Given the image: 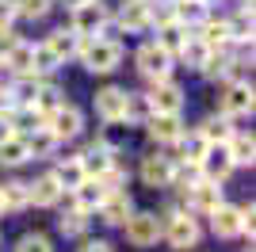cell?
<instances>
[{"label":"cell","mask_w":256,"mask_h":252,"mask_svg":"<svg viewBox=\"0 0 256 252\" xmlns=\"http://www.w3.org/2000/svg\"><path fill=\"white\" fill-rule=\"evenodd\" d=\"M226 149H230V160L234 164H252V134H234L230 142H226Z\"/></svg>","instance_id":"31"},{"label":"cell","mask_w":256,"mask_h":252,"mask_svg":"<svg viewBox=\"0 0 256 252\" xmlns=\"http://www.w3.org/2000/svg\"><path fill=\"white\" fill-rule=\"evenodd\" d=\"M76 58L84 62L88 73H115L118 62H122V46L115 38H80Z\"/></svg>","instance_id":"1"},{"label":"cell","mask_w":256,"mask_h":252,"mask_svg":"<svg viewBox=\"0 0 256 252\" xmlns=\"http://www.w3.org/2000/svg\"><path fill=\"white\" fill-rule=\"evenodd\" d=\"M172 16H176V23H192V27H199V23L206 20V4L203 0H172Z\"/></svg>","instance_id":"24"},{"label":"cell","mask_w":256,"mask_h":252,"mask_svg":"<svg viewBox=\"0 0 256 252\" xmlns=\"http://www.w3.org/2000/svg\"><path fill=\"white\" fill-rule=\"evenodd\" d=\"M203 4H210V0H203Z\"/></svg>","instance_id":"42"},{"label":"cell","mask_w":256,"mask_h":252,"mask_svg":"<svg viewBox=\"0 0 256 252\" xmlns=\"http://www.w3.org/2000/svg\"><path fill=\"white\" fill-rule=\"evenodd\" d=\"M107 199V191H104V184H100V180H80V184H76L73 188V206L76 210H84V214H92V210H100V202Z\"/></svg>","instance_id":"14"},{"label":"cell","mask_w":256,"mask_h":252,"mask_svg":"<svg viewBox=\"0 0 256 252\" xmlns=\"http://www.w3.org/2000/svg\"><path fill=\"white\" fill-rule=\"evenodd\" d=\"M199 168H203V180H214V184H222L230 172H234V160H230V149L226 146H206L203 160H199Z\"/></svg>","instance_id":"11"},{"label":"cell","mask_w":256,"mask_h":252,"mask_svg":"<svg viewBox=\"0 0 256 252\" xmlns=\"http://www.w3.org/2000/svg\"><path fill=\"white\" fill-rule=\"evenodd\" d=\"M23 160H31L23 134H8L4 142H0V168H20Z\"/></svg>","instance_id":"23"},{"label":"cell","mask_w":256,"mask_h":252,"mask_svg":"<svg viewBox=\"0 0 256 252\" xmlns=\"http://www.w3.org/2000/svg\"><path fill=\"white\" fill-rule=\"evenodd\" d=\"M111 164H115V149H107L104 142H96L88 153H80V168H84V176H92V180L104 176Z\"/></svg>","instance_id":"18"},{"label":"cell","mask_w":256,"mask_h":252,"mask_svg":"<svg viewBox=\"0 0 256 252\" xmlns=\"http://www.w3.org/2000/svg\"><path fill=\"white\" fill-rule=\"evenodd\" d=\"M16 252H54V248H50V241H46L42 233H27V237L16 244Z\"/></svg>","instance_id":"37"},{"label":"cell","mask_w":256,"mask_h":252,"mask_svg":"<svg viewBox=\"0 0 256 252\" xmlns=\"http://www.w3.org/2000/svg\"><path fill=\"white\" fill-rule=\"evenodd\" d=\"M180 146H184V157L188 160H203V153H206V142L199 130L195 134H180Z\"/></svg>","instance_id":"35"},{"label":"cell","mask_w":256,"mask_h":252,"mask_svg":"<svg viewBox=\"0 0 256 252\" xmlns=\"http://www.w3.org/2000/svg\"><path fill=\"white\" fill-rule=\"evenodd\" d=\"M4 69H12L16 76H34V46L31 42H16L8 54H4Z\"/></svg>","instance_id":"16"},{"label":"cell","mask_w":256,"mask_h":252,"mask_svg":"<svg viewBox=\"0 0 256 252\" xmlns=\"http://www.w3.org/2000/svg\"><path fill=\"white\" fill-rule=\"evenodd\" d=\"M126 100L130 92H122V88H104V92H96V115L104 122H122L126 118Z\"/></svg>","instance_id":"9"},{"label":"cell","mask_w":256,"mask_h":252,"mask_svg":"<svg viewBox=\"0 0 256 252\" xmlns=\"http://www.w3.org/2000/svg\"><path fill=\"white\" fill-rule=\"evenodd\" d=\"M203 180V168L199 160H184V164H172V184H184V188H192Z\"/></svg>","instance_id":"33"},{"label":"cell","mask_w":256,"mask_h":252,"mask_svg":"<svg viewBox=\"0 0 256 252\" xmlns=\"http://www.w3.org/2000/svg\"><path fill=\"white\" fill-rule=\"evenodd\" d=\"M160 237H164L172 248H195V244H199V222H195L192 214H172V218L164 222Z\"/></svg>","instance_id":"4"},{"label":"cell","mask_w":256,"mask_h":252,"mask_svg":"<svg viewBox=\"0 0 256 252\" xmlns=\"http://www.w3.org/2000/svg\"><path fill=\"white\" fill-rule=\"evenodd\" d=\"M142 184L146 188H168L172 184V160L168 157H142Z\"/></svg>","instance_id":"12"},{"label":"cell","mask_w":256,"mask_h":252,"mask_svg":"<svg viewBox=\"0 0 256 252\" xmlns=\"http://www.w3.org/2000/svg\"><path fill=\"white\" fill-rule=\"evenodd\" d=\"M104 23H107V8L100 4V0H88V4H76L73 8L69 31L80 34V38H96V34L104 31Z\"/></svg>","instance_id":"3"},{"label":"cell","mask_w":256,"mask_h":252,"mask_svg":"<svg viewBox=\"0 0 256 252\" xmlns=\"http://www.w3.org/2000/svg\"><path fill=\"white\" fill-rule=\"evenodd\" d=\"M188 38H192V34H188V27H184V23H176V20L157 27V46L168 54V58H180V50L188 46Z\"/></svg>","instance_id":"15"},{"label":"cell","mask_w":256,"mask_h":252,"mask_svg":"<svg viewBox=\"0 0 256 252\" xmlns=\"http://www.w3.org/2000/svg\"><path fill=\"white\" fill-rule=\"evenodd\" d=\"M0 210H4V206H0Z\"/></svg>","instance_id":"43"},{"label":"cell","mask_w":256,"mask_h":252,"mask_svg":"<svg viewBox=\"0 0 256 252\" xmlns=\"http://www.w3.org/2000/svg\"><path fill=\"white\" fill-rule=\"evenodd\" d=\"M80 252H115V248H111L107 241H88V244H84Z\"/></svg>","instance_id":"39"},{"label":"cell","mask_w":256,"mask_h":252,"mask_svg":"<svg viewBox=\"0 0 256 252\" xmlns=\"http://www.w3.org/2000/svg\"><path fill=\"white\" fill-rule=\"evenodd\" d=\"M27 191H31V202H34V206H58V199L65 195V188L58 184L54 172H46V176H38L34 184H27Z\"/></svg>","instance_id":"13"},{"label":"cell","mask_w":256,"mask_h":252,"mask_svg":"<svg viewBox=\"0 0 256 252\" xmlns=\"http://www.w3.org/2000/svg\"><path fill=\"white\" fill-rule=\"evenodd\" d=\"M54 69H62V62L50 54V46H34V73H54Z\"/></svg>","instance_id":"36"},{"label":"cell","mask_w":256,"mask_h":252,"mask_svg":"<svg viewBox=\"0 0 256 252\" xmlns=\"http://www.w3.org/2000/svg\"><path fill=\"white\" fill-rule=\"evenodd\" d=\"M130 214H134V206H130V195H126V191H111V195L100 202V218H104L107 226H122Z\"/></svg>","instance_id":"17"},{"label":"cell","mask_w":256,"mask_h":252,"mask_svg":"<svg viewBox=\"0 0 256 252\" xmlns=\"http://www.w3.org/2000/svg\"><path fill=\"white\" fill-rule=\"evenodd\" d=\"M210 46H206V42H199V38H188V46H184V50H180V58H184V62H188V65H192V69H199V73H203V69H206V62H210Z\"/></svg>","instance_id":"30"},{"label":"cell","mask_w":256,"mask_h":252,"mask_svg":"<svg viewBox=\"0 0 256 252\" xmlns=\"http://www.w3.org/2000/svg\"><path fill=\"white\" fill-rule=\"evenodd\" d=\"M146 100H150V111H153V115H180L184 88H180V84H172V80H157V84H153V92L146 96Z\"/></svg>","instance_id":"6"},{"label":"cell","mask_w":256,"mask_h":252,"mask_svg":"<svg viewBox=\"0 0 256 252\" xmlns=\"http://www.w3.org/2000/svg\"><path fill=\"white\" fill-rule=\"evenodd\" d=\"M122 230H126V241L134 244V248H150V244L160 241L164 222H160L157 214H150V210H142V214H130V218L122 222Z\"/></svg>","instance_id":"2"},{"label":"cell","mask_w":256,"mask_h":252,"mask_svg":"<svg viewBox=\"0 0 256 252\" xmlns=\"http://www.w3.org/2000/svg\"><path fill=\"white\" fill-rule=\"evenodd\" d=\"M199 31H203V34H195V38L206 42L210 50H218V46H226V42H230V23H226V20H218V23H214V20H203V23H199Z\"/></svg>","instance_id":"28"},{"label":"cell","mask_w":256,"mask_h":252,"mask_svg":"<svg viewBox=\"0 0 256 252\" xmlns=\"http://www.w3.org/2000/svg\"><path fill=\"white\" fill-rule=\"evenodd\" d=\"M54 176H58V184H62V188H69V191H73L80 180H88V176H84V168H80V157L62 160V164L54 168Z\"/></svg>","instance_id":"29"},{"label":"cell","mask_w":256,"mask_h":252,"mask_svg":"<svg viewBox=\"0 0 256 252\" xmlns=\"http://www.w3.org/2000/svg\"><path fill=\"white\" fill-rule=\"evenodd\" d=\"M138 73H142V76H150L153 84H157V80H168V73H172V58L160 50L157 42H146V46L138 50Z\"/></svg>","instance_id":"5"},{"label":"cell","mask_w":256,"mask_h":252,"mask_svg":"<svg viewBox=\"0 0 256 252\" xmlns=\"http://www.w3.org/2000/svg\"><path fill=\"white\" fill-rule=\"evenodd\" d=\"M218 107H222L226 118L230 115H248V111H252V84L248 80L230 84V88L222 92V100H218Z\"/></svg>","instance_id":"10"},{"label":"cell","mask_w":256,"mask_h":252,"mask_svg":"<svg viewBox=\"0 0 256 252\" xmlns=\"http://www.w3.org/2000/svg\"><path fill=\"white\" fill-rule=\"evenodd\" d=\"M118 23L126 31H146L150 27V0H126L118 12Z\"/></svg>","instance_id":"22"},{"label":"cell","mask_w":256,"mask_h":252,"mask_svg":"<svg viewBox=\"0 0 256 252\" xmlns=\"http://www.w3.org/2000/svg\"><path fill=\"white\" fill-rule=\"evenodd\" d=\"M58 230H62V237H84V230H88V214L73 206L69 214H62V218H58Z\"/></svg>","instance_id":"32"},{"label":"cell","mask_w":256,"mask_h":252,"mask_svg":"<svg viewBox=\"0 0 256 252\" xmlns=\"http://www.w3.org/2000/svg\"><path fill=\"white\" fill-rule=\"evenodd\" d=\"M23 142H27V153H31V157H50L54 149H58V138H54L46 126L31 130V134H23Z\"/></svg>","instance_id":"26"},{"label":"cell","mask_w":256,"mask_h":252,"mask_svg":"<svg viewBox=\"0 0 256 252\" xmlns=\"http://www.w3.org/2000/svg\"><path fill=\"white\" fill-rule=\"evenodd\" d=\"M210 230L218 237H237L241 233V206H214L210 210Z\"/></svg>","instance_id":"19"},{"label":"cell","mask_w":256,"mask_h":252,"mask_svg":"<svg viewBox=\"0 0 256 252\" xmlns=\"http://www.w3.org/2000/svg\"><path fill=\"white\" fill-rule=\"evenodd\" d=\"M199 134H203L206 146H226V142L234 138V130H230V118L218 115V118H206V122L199 126Z\"/></svg>","instance_id":"27"},{"label":"cell","mask_w":256,"mask_h":252,"mask_svg":"<svg viewBox=\"0 0 256 252\" xmlns=\"http://www.w3.org/2000/svg\"><path fill=\"white\" fill-rule=\"evenodd\" d=\"M180 134H184V122H180V115H150V138L153 142H180Z\"/></svg>","instance_id":"20"},{"label":"cell","mask_w":256,"mask_h":252,"mask_svg":"<svg viewBox=\"0 0 256 252\" xmlns=\"http://www.w3.org/2000/svg\"><path fill=\"white\" fill-rule=\"evenodd\" d=\"M46 46H50V54L58 58V62H69V58H76V50H80V34H73V31H65V27H58V31H50Z\"/></svg>","instance_id":"21"},{"label":"cell","mask_w":256,"mask_h":252,"mask_svg":"<svg viewBox=\"0 0 256 252\" xmlns=\"http://www.w3.org/2000/svg\"><path fill=\"white\" fill-rule=\"evenodd\" d=\"M65 4H69V8H76V4H88V0H65Z\"/></svg>","instance_id":"41"},{"label":"cell","mask_w":256,"mask_h":252,"mask_svg":"<svg viewBox=\"0 0 256 252\" xmlns=\"http://www.w3.org/2000/svg\"><path fill=\"white\" fill-rule=\"evenodd\" d=\"M46 122H50L46 130H50L58 142H69V138H76L80 130H84V115H80V107H73V104H62Z\"/></svg>","instance_id":"7"},{"label":"cell","mask_w":256,"mask_h":252,"mask_svg":"<svg viewBox=\"0 0 256 252\" xmlns=\"http://www.w3.org/2000/svg\"><path fill=\"white\" fill-rule=\"evenodd\" d=\"M50 8L54 0H16V16H27V20H42Z\"/></svg>","instance_id":"34"},{"label":"cell","mask_w":256,"mask_h":252,"mask_svg":"<svg viewBox=\"0 0 256 252\" xmlns=\"http://www.w3.org/2000/svg\"><path fill=\"white\" fill-rule=\"evenodd\" d=\"M31 202V191H27V184H20V180H8L4 188H0V206L4 210H23Z\"/></svg>","instance_id":"25"},{"label":"cell","mask_w":256,"mask_h":252,"mask_svg":"<svg viewBox=\"0 0 256 252\" xmlns=\"http://www.w3.org/2000/svg\"><path fill=\"white\" fill-rule=\"evenodd\" d=\"M188 202H192V214H210L214 206H222V184L214 180H199L188 188Z\"/></svg>","instance_id":"8"},{"label":"cell","mask_w":256,"mask_h":252,"mask_svg":"<svg viewBox=\"0 0 256 252\" xmlns=\"http://www.w3.org/2000/svg\"><path fill=\"white\" fill-rule=\"evenodd\" d=\"M8 134H12V126H8V122H0V142H4Z\"/></svg>","instance_id":"40"},{"label":"cell","mask_w":256,"mask_h":252,"mask_svg":"<svg viewBox=\"0 0 256 252\" xmlns=\"http://www.w3.org/2000/svg\"><path fill=\"white\" fill-rule=\"evenodd\" d=\"M16 20V0H0V27H8Z\"/></svg>","instance_id":"38"}]
</instances>
